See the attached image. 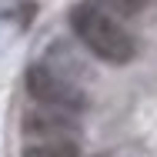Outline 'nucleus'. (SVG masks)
Returning <instances> with one entry per match:
<instances>
[{"label": "nucleus", "instance_id": "5", "mask_svg": "<svg viewBox=\"0 0 157 157\" xmlns=\"http://www.w3.org/2000/svg\"><path fill=\"white\" fill-rule=\"evenodd\" d=\"M114 10H121V13H137L140 7H144V0H107Z\"/></svg>", "mask_w": 157, "mask_h": 157}, {"label": "nucleus", "instance_id": "4", "mask_svg": "<svg viewBox=\"0 0 157 157\" xmlns=\"http://www.w3.org/2000/svg\"><path fill=\"white\" fill-rule=\"evenodd\" d=\"M77 140L70 137H40V140H27L24 144V154L30 157H44V154H77Z\"/></svg>", "mask_w": 157, "mask_h": 157}, {"label": "nucleus", "instance_id": "2", "mask_svg": "<svg viewBox=\"0 0 157 157\" xmlns=\"http://www.w3.org/2000/svg\"><path fill=\"white\" fill-rule=\"evenodd\" d=\"M27 90L37 104H47V107H57V110H67V114H80L87 110V94L70 80L63 77L60 70H50V67H30L27 70Z\"/></svg>", "mask_w": 157, "mask_h": 157}, {"label": "nucleus", "instance_id": "3", "mask_svg": "<svg viewBox=\"0 0 157 157\" xmlns=\"http://www.w3.org/2000/svg\"><path fill=\"white\" fill-rule=\"evenodd\" d=\"M74 130H77L74 114L47 107V104H37L24 114V134H30L33 140H40V137H70Z\"/></svg>", "mask_w": 157, "mask_h": 157}, {"label": "nucleus", "instance_id": "1", "mask_svg": "<svg viewBox=\"0 0 157 157\" xmlns=\"http://www.w3.org/2000/svg\"><path fill=\"white\" fill-rule=\"evenodd\" d=\"M70 27L94 57H100L107 63H130L137 54V44L127 33V27L117 24L110 13H104L97 3L70 7Z\"/></svg>", "mask_w": 157, "mask_h": 157}]
</instances>
